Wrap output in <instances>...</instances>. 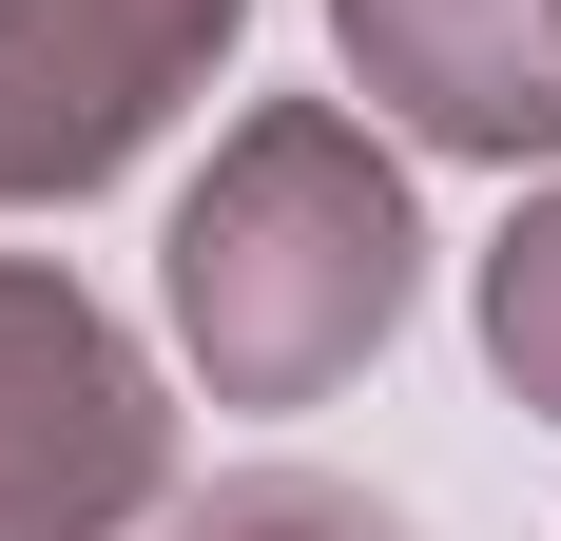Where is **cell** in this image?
Segmentation results:
<instances>
[{
    "instance_id": "6da1fadb",
    "label": "cell",
    "mask_w": 561,
    "mask_h": 541,
    "mask_svg": "<svg viewBox=\"0 0 561 541\" xmlns=\"http://www.w3.org/2000/svg\"><path fill=\"white\" fill-rule=\"evenodd\" d=\"M388 310H407V194L368 174V136L252 116V136L214 156V194L174 214V329L214 348V387L310 406Z\"/></svg>"
},
{
    "instance_id": "7a4b0ae2",
    "label": "cell",
    "mask_w": 561,
    "mask_h": 541,
    "mask_svg": "<svg viewBox=\"0 0 561 541\" xmlns=\"http://www.w3.org/2000/svg\"><path fill=\"white\" fill-rule=\"evenodd\" d=\"M156 484V406L58 270H0V541H98Z\"/></svg>"
},
{
    "instance_id": "3957f363",
    "label": "cell",
    "mask_w": 561,
    "mask_h": 541,
    "mask_svg": "<svg viewBox=\"0 0 561 541\" xmlns=\"http://www.w3.org/2000/svg\"><path fill=\"white\" fill-rule=\"evenodd\" d=\"M232 0H0V194H78L174 116Z\"/></svg>"
},
{
    "instance_id": "277c9868",
    "label": "cell",
    "mask_w": 561,
    "mask_h": 541,
    "mask_svg": "<svg viewBox=\"0 0 561 541\" xmlns=\"http://www.w3.org/2000/svg\"><path fill=\"white\" fill-rule=\"evenodd\" d=\"M348 58L465 156H542L561 136V0H348Z\"/></svg>"
},
{
    "instance_id": "5b68a950",
    "label": "cell",
    "mask_w": 561,
    "mask_h": 541,
    "mask_svg": "<svg viewBox=\"0 0 561 541\" xmlns=\"http://www.w3.org/2000/svg\"><path fill=\"white\" fill-rule=\"evenodd\" d=\"M484 329H504V368H523V387H542V406H561V214L523 232L504 270H484Z\"/></svg>"
},
{
    "instance_id": "8992f818",
    "label": "cell",
    "mask_w": 561,
    "mask_h": 541,
    "mask_svg": "<svg viewBox=\"0 0 561 541\" xmlns=\"http://www.w3.org/2000/svg\"><path fill=\"white\" fill-rule=\"evenodd\" d=\"M174 541H388L368 503H330V484H232L214 522H174Z\"/></svg>"
}]
</instances>
